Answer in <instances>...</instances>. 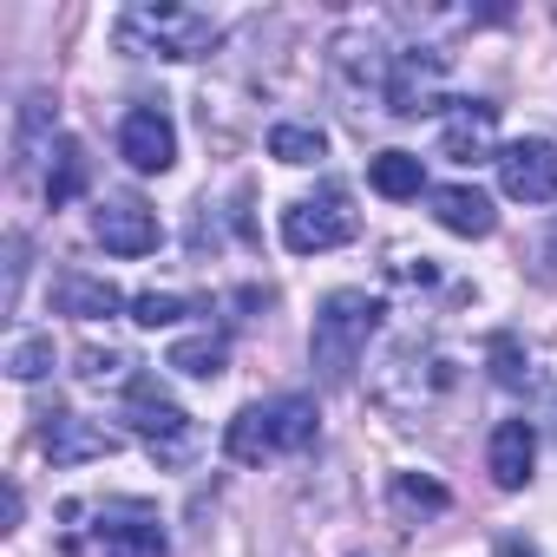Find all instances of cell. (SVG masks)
I'll use <instances>...</instances> for the list:
<instances>
[{"label":"cell","instance_id":"cell-1","mask_svg":"<svg viewBox=\"0 0 557 557\" xmlns=\"http://www.w3.org/2000/svg\"><path fill=\"white\" fill-rule=\"evenodd\" d=\"M315 440V400L309 394H283V400H256L230 420L223 433V453L236 466H262L275 453H302Z\"/></svg>","mask_w":557,"mask_h":557},{"label":"cell","instance_id":"cell-2","mask_svg":"<svg viewBox=\"0 0 557 557\" xmlns=\"http://www.w3.org/2000/svg\"><path fill=\"white\" fill-rule=\"evenodd\" d=\"M374 329H381V302H374L368 289H335V296L315 309V335H309V355H315L322 381H335V387L355 381V368H361Z\"/></svg>","mask_w":557,"mask_h":557},{"label":"cell","instance_id":"cell-3","mask_svg":"<svg viewBox=\"0 0 557 557\" xmlns=\"http://www.w3.org/2000/svg\"><path fill=\"white\" fill-rule=\"evenodd\" d=\"M223 40V27L197 8H132L119 21V47L125 53H158V60H203Z\"/></svg>","mask_w":557,"mask_h":557},{"label":"cell","instance_id":"cell-4","mask_svg":"<svg viewBox=\"0 0 557 557\" xmlns=\"http://www.w3.org/2000/svg\"><path fill=\"white\" fill-rule=\"evenodd\" d=\"M125 420L138 426V440L151 446L158 466H190V453H197V420H190L151 374H138V381L125 387Z\"/></svg>","mask_w":557,"mask_h":557},{"label":"cell","instance_id":"cell-5","mask_svg":"<svg viewBox=\"0 0 557 557\" xmlns=\"http://www.w3.org/2000/svg\"><path fill=\"white\" fill-rule=\"evenodd\" d=\"M355 230H361V216H355V197H348L342 184H322L315 197H296V203L283 210V243H289L296 256L342 249V243H355Z\"/></svg>","mask_w":557,"mask_h":557},{"label":"cell","instance_id":"cell-6","mask_svg":"<svg viewBox=\"0 0 557 557\" xmlns=\"http://www.w3.org/2000/svg\"><path fill=\"white\" fill-rule=\"evenodd\" d=\"M492 164H498V190L511 203H550L557 197V145L550 138H518Z\"/></svg>","mask_w":557,"mask_h":557},{"label":"cell","instance_id":"cell-7","mask_svg":"<svg viewBox=\"0 0 557 557\" xmlns=\"http://www.w3.org/2000/svg\"><path fill=\"white\" fill-rule=\"evenodd\" d=\"M119 158L132 171H145V177L177 164V125L164 119V106H132L119 119Z\"/></svg>","mask_w":557,"mask_h":557},{"label":"cell","instance_id":"cell-8","mask_svg":"<svg viewBox=\"0 0 557 557\" xmlns=\"http://www.w3.org/2000/svg\"><path fill=\"white\" fill-rule=\"evenodd\" d=\"M92 236H99L112 256H151L158 236H164V223H158V210H151L145 197H106V203L92 210Z\"/></svg>","mask_w":557,"mask_h":557},{"label":"cell","instance_id":"cell-9","mask_svg":"<svg viewBox=\"0 0 557 557\" xmlns=\"http://www.w3.org/2000/svg\"><path fill=\"white\" fill-rule=\"evenodd\" d=\"M40 453H47L53 466H86V459H112V453H119V433L99 426V420H79V413L53 407L47 426H40Z\"/></svg>","mask_w":557,"mask_h":557},{"label":"cell","instance_id":"cell-10","mask_svg":"<svg viewBox=\"0 0 557 557\" xmlns=\"http://www.w3.org/2000/svg\"><path fill=\"white\" fill-rule=\"evenodd\" d=\"M440 73H446V60L440 53H407V60H394V73H387V112L394 119H420V112H433V106H446L440 99Z\"/></svg>","mask_w":557,"mask_h":557},{"label":"cell","instance_id":"cell-11","mask_svg":"<svg viewBox=\"0 0 557 557\" xmlns=\"http://www.w3.org/2000/svg\"><path fill=\"white\" fill-rule=\"evenodd\" d=\"M99 550L106 557H171L164 524L145 505H106L99 511Z\"/></svg>","mask_w":557,"mask_h":557},{"label":"cell","instance_id":"cell-12","mask_svg":"<svg viewBox=\"0 0 557 557\" xmlns=\"http://www.w3.org/2000/svg\"><path fill=\"white\" fill-rule=\"evenodd\" d=\"M492 132H498V106H485V99H453L440 158H453V164H485V158H492Z\"/></svg>","mask_w":557,"mask_h":557},{"label":"cell","instance_id":"cell-13","mask_svg":"<svg viewBox=\"0 0 557 557\" xmlns=\"http://www.w3.org/2000/svg\"><path fill=\"white\" fill-rule=\"evenodd\" d=\"M485 466H492V485H498V492L531 485V466H537V426H531V420H498Z\"/></svg>","mask_w":557,"mask_h":557},{"label":"cell","instance_id":"cell-14","mask_svg":"<svg viewBox=\"0 0 557 557\" xmlns=\"http://www.w3.org/2000/svg\"><path fill=\"white\" fill-rule=\"evenodd\" d=\"M60 138H53V99L47 92H27L21 112H14V177H34L40 158H53Z\"/></svg>","mask_w":557,"mask_h":557},{"label":"cell","instance_id":"cell-15","mask_svg":"<svg viewBox=\"0 0 557 557\" xmlns=\"http://www.w3.org/2000/svg\"><path fill=\"white\" fill-rule=\"evenodd\" d=\"M426 197H433L440 230H453V236H492V230H498L492 197H485V190H472V184H440V190H426Z\"/></svg>","mask_w":557,"mask_h":557},{"label":"cell","instance_id":"cell-16","mask_svg":"<svg viewBox=\"0 0 557 557\" xmlns=\"http://www.w3.org/2000/svg\"><path fill=\"white\" fill-rule=\"evenodd\" d=\"M125 309V296L106 283V275H60V315H79V322H106V315H119Z\"/></svg>","mask_w":557,"mask_h":557},{"label":"cell","instance_id":"cell-17","mask_svg":"<svg viewBox=\"0 0 557 557\" xmlns=\"http://www.w3.org/2000/svg\"><path fill=\"white\" fill-rule=\"evenodd\" d=\"M368 184H374L381 197L407 203V197H420V190H426V164H420L413 151H381V158L368 164Z\"/></svg>","mask_w":557,"mask_h":557},{"label":"cell","instance_id":"cell-18","mask_svg":"<svg viewBox=\"0 0 557 557\" xmlns=\"http://www.w3.org/2000/svg\"><path fill=\"white\" fill-rule=\"evenodd\" d=\"M86 177H92V158H86V145L79 138H60V151H53V171H47V203L60 210V203H73L79 190H86Z\"/></svg>","mask_w":557,"mask_h":557},{"label":"cell","instance_id":"cell-19","mask_svg":"<svg viewBox=\"0 0 557 557\" xmlns=\"http://www.w3.org/2000/svg\"><path fill=\"white\" fill-rule=\"evenodd\" d=\"M132 368H138V361H132V348H119V342H106V348L86 342V348H79V381H86V387H132V381H138Z\"/></svg>","mask_w":557,"mask_h":557},{"label":"cell","instance_id":"cell-20","mask_svg":"<svg viewBox=\"0 0 557 557\" xmlns=\"http://www.w3.org/2000/svg\"><path fill=\"white\" fill-rule=\"evenodd\" d=\"M223 361H230V342H223V335H184V342L171 348V368L190 374V381H216Z\"/></svg>","mask_w":557,"mask_h":557},{"label":"cell","instance_id":"cell-21","mask_svg":"<svg viewBox=\"0 0 557 557\" xmlns=\"http://www.w3.org/2000/svg\"><path fill=\"white\" fill-rule=\"evenodd\" d=\"M269 158H283V164H315V158H329V132H322V125H275V132H269Z\"/></svg>","mask_w":557,"mask_h":557},{"label":"cell","instance_id":"cell-22","mask_svg":"<svg viewBox=\"0 0 557 557\" xmlns=\"http://www.w3.org/2000/svg\"><path fill=\"white\" fill-rule=\"evenodd\" d=\"M8 374H14V381L53 374V335H14V342H8Z\"/></svg>","mask_w":557,"mask_h":557},{"label":"cell","instance_id":"cell-23","mask_svg":"<svg viewBox=\"0 0 557 557\" xmlns=\"http://www.w3.org/2000/svg\"><path fill=\"white\" fill-rule=\"evenodd\" d=\"M177 315H190V302L171 296V289H145V296H132V322H138V329H171Z\"/></svg>","mask_w":557,"mask_h":557},{"label":"cell","instance_id":"cell-24","mask_svg":"<svg viewBox=\"0 0 557 557\" xmlns=\"http://www.w3.org/2000/svg\"><path fill=\"white\" fill-rule=\"evenodd\" d=\"M394 505H407V511H446V485H433L420 472H400L394 479Z\"/></svg>","mask_w":557,"mask_h":557},{"label":"cell","instance_id":"cell-25","mask_svg":"<svg viewBox=\"0 0 557 557\" xmlns=\"http://www.w3.org/2000/svg\"><path fill=\"white\" fill-rule=\"evenodd\" d=\"M21 283H27V236L14 230L8 236V289H0V309H8V315L21 309Z\"/></svg>","mask_w":557,"mask_h":557},{"label":"cell","instance_id":"cell-26","mask_svg":"<svg viewBox=\"0 0 557 557\" xmlns=\"http://www.w3.org/2000/svg\"><path fill=\"white\" fill-rule=\"evenodd\" d=\"M492 361H498V368H492V374H498V387H524V374H531V368H524V355H518V342H511V335H498V342H492Z\"/></svg>","mask_w":557,"mask_h":557},{"label":"cell","instance_id":"cell-27","mask_svg":"<svg viewBox=\"0 0 557 557\" xmlns=\"http://www.w3.org/2000/svg\"><path fill=\"white\" fill-rule=\"evenodd\" d=\"M498 557H537V550H531V544H518V537H505V544H498Z\"/></svg>","mask_w":557,"mask_h":557}]
</instances>
